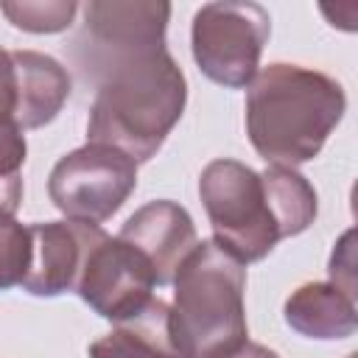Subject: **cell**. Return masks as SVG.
<instances>
[{
    "label": "cell",
    "mask_w": 358,
    "mask_h": 358,
    "mask_svg": "<svg viewBox=\"0 0 358 358\" xmlns=\"http://www.w3.org/2000/svg\"><path fill=\"white\" fill-rule=\"evenodd\" d=\"M95 87L87 143L117 148L134 162H145L162 148L187 101V81L168 50L129 62Z\"/></svg>",
    "instance_id": "cell-2"
},
{
    "label": "cell",
    "mask_w": 358,
    "mask_h": 358,
    "mask_svg": "<svg viewBox=\"0 0 358 358\" xmlns=\"http://www.w3.org/2000/svg\"><path fill=\"white\" fill-rule=\"evenodd\" d=\"M246 134L268 162L296 168L310 162L347 109L344 87L327 73L274 62L246 87Z\"/></svg>",
    "instance_id": "cell-1"
},
{
    "label": "cell",
    "mask_w": 358,
    "mask_h": 358,
    "mask_svg": "<svg viewBox=\"0 0 358 358\" xmlns=\"http://www.w3.org/2000/svg\"><path fill=\"white\" fill-rule=\"evenodd\" d=\"M90 358H148V355L123 330H112L109 336L90 344Z\"/></svg>",
    "instance_id": "cell-19"
},
{
    "label": "cell",
    "mask_w": 358,
    "mask_h": 358,
    "mask_svg": "<svg viewBox=\"0 0 358 358\" xmlns=\"http://www.w3.org/2000/svg\"><path fill=\"white\" fill-rule=\"evenodd\" d=\"M151 263L126 241L101 232L87 252L76 294L103 319L123 322L134 316L154 294Z\"/></svg>",
    "instance_id": "cell-8"
},
{
    "label": "cell",
    "mask_w": 358,
    "mask_h": 358,
    "mask_svg": "<svg viewBox=\"0 0 358 358\" xmlns=\"http://www.w3.org/2000/svg\"><path fill=\"white\" fill-rule=\"evenodd\" d=\"M14 213L17 207L0 199V291L20 285L31 266V235Z\"/></svg>",
    "instance_id": "cell-16"
},
{
    "label": "cell",
    "mask_w": 358,
    "mask_h": 358,
    "mask_svg": "<svg viewBox=\"0 0 358 358\" xmlns=\"http://www.w3.org/2000/svg\"><path fill=\"white\" fill-rule=\"evenodd\" d=\"M120 241L134 246L154 268L157 285H171L182 260L199 243L193 218L171 199H157L134 210L117 232Z\"/></svg>",
    "instance_id": "cell-10"
},
{
    "label": "cell",
    "mask_w": 358,
    "mask_h": 358,
    "mask_svg": "<svg viewBox=\"0 0 358 358\" xmlns=\"http://www.w3.org/2000/svg\"><path fill=\"white\" fill-rule=\"evenodd\" d=\"M213 241L238 263L263 260L282 241L266 182L238 159H213L199 176Z\"/></svg>",
    "instance_id": "cell-5"
},
{
    "label": "cell",
    "mask_w": 358,
    "mask_h": 358,
    "mask_svg": "<svg viewBox=\"0 0 358 358\" xmlns=\"http://www.w3.org/2000/svg\"><path fill=\"white\" fill-rule=\"evenodd\" d=\"M260 176L266 182L280 235L294 238V235L305 232L316 221V210H319L316 190L310 187V182L299 171L282 168V165H268Z\"/></svg>",
    "instance_id": "cell-13"
},
{
    "label": "cell",
    "mask_w": 358,
    "mask_h": 358,
    "mask_svg": "<svg viewBox=\"0 0 358 358\" xmlns=\"http://www.w3.org/2000/svg\"><path fill=\"white\" fill-rule=\"evenodd\" d=\"M25 134L11 123H0V182L22 179L20 171L25 165Z\"/></svg>",
    "instance_id": "cell-17"
},
{
    "label": "cell",
    "mask_w": 358,
    "mask_h": 358,
    "mask_svg": "<svg viewBox=\"0 0 358 358\" xmlns=\"http://www.w3.org/2000/svg\"><path fill=\"white\" fill-rule=\"evenodd\" d=\"M81 28L67 45L78 76L98 84L112 70L162 53L171 20L168 3L154 0H90Z\"/></svg>",
    "instance_id": "cell-4"
},
{
    "label": "cell",
    "mask_w": 358,
    "mask_h": 358,
    "mask_svg": "<svg viewBox=\"0 0 358 358\" xmlns=\"http://www.w3.org/2000/svg\"><path fill=\"white\" fill-rule=\"evenodd\" d=\"M78 3L73 0H3L0 14L8 22L28 34H59L73 25Z\"/></svg>",
    "instance_id": "cell-15"
},
{
    "label": "cell",
    "mask_w": 358,
    "mask_h": 358,
    "mask_svg": "<svg viewBox=\"0 0 358 358\" xmlns=\"http://www.w3.org/2000/svg\"><path fill=\"white\" fill-rule=\"evenodd\" d=\"M103 229L87 221H42L31 224V266L22 277V288L34 296H62L76 291L90 246Z\"/></svg>",
    "instance_id": "cell-9"
},
{
    "label": "cell",
    "mask_w": 358,
    "mask_h": 358,
    "mask_svg": "<svg viewBox=\"0 0 358 358\" xmlns=\"http://www.w3.org/2000/svg\"><path fill=\"white\" fill-rule=\"evenodd\" d=\"M246 268L213 238L199 241L173 274L171 330L179 358H224L246 344Z\"/></svg>",
    "instance_id": "cell-3"
},
{
    "label": "cell",
    "mask_w": 358,
    "mask_h": 358,
    "mask_svg": "<svg viewBox=\"0 0 358 358\" xmlns=\"http://www.w3.org/2000/svg\"><path fill=\"white\" fill-rule=\"evenodd\" d=\"M17 67V129H42L70 98V73L48 53L11 50Z\"/></svg>",
    "instance_id": "cell-11"
},
{
    "label": "cell",
    "mask_w": 358,
    "mask_h": 358,
    "mask_svg": "<svg viewBox=\"0 0 358 358\" xmlns=\"http://www.w3.org/2000/svg\"><path fill=\"white\" fill-rule=\"evenodd\" d=\"M17 120V67L11 59V50L0 48V123Z\"/></svg>",
    "instance_id": "cell-18"
},
{
    "label": "cell",
    "mask_w": 358,
    "mask_h": 358,
    "mask_svg": "<svg viewBox=\"0 0 358 358\" xmlns=\"http://www.w3.org/2000/svg\"><path fill=\"white\" fill-rule=\"evenodd\" d=\"M268 34L271 17L260 3H207L193 17L190 50L210 81L241 90L260 67Z\"/></svg>",
    "instance_id": "cell-6"
},
{
    "label": "cell",
    "mask_w": 358,
    "mask_h": 358,
    "mask_svg": "<svg viewBox=\"0 0 358 358\" xmlns=\"http://www.w3.org/2000/svg\"><path fill=\"white\" fill-rule=\"evenodd\" d=\"M224 358H280L274 350H268V347H263V344H255V341H246V344H241L235 352H229V355H224Z\"/></svg>",
    "instance_id": "cell-20"
},
{
    "label": "cell",
    "mask_w": 358,
    "mask_h": 358,
    "mask_svg": "<svg viewBox=\"0 0 358 358\" xmlns=\"http://www.w3.org/2000/svg\"><path fill=\"white\" fill-rule=\"evenodd\" d=\"M285 324L305 338L338 341L355 333V299L347 296L333 282H305L299 285L282 308Z\"/></svg>",
    "instance_id": "cell-12"
},
{
    "label": "cell",
    "mask_w": 358,
    "mask_h": 358,
    "mask_svg": "<svg viewBox=\"0 0 358 358\" xmlns=\"http://www.w3.org/2000/svg\"><path fill=\"white\" fill-rule=\"evenodd\" d=\"M131 341H137L148 358H179L173 330H171V305L159 296H151L134 316L117 322Z\"/></svg>",
    "instance_id": "cell-14"
},
{
    "label": "cell",
    "mask_w": 358,
    "mask_h": 358,
    "mask_svg": "<svg viewBox=\"0 0 358 358\" xmlns=\"http://www.w3.org/2000/svg\"><path fill=\"white\" fill-rule=\"evenodd\" d=\"M137 187V162L117 148L87 143L64 154L50 176L48 196L73 221L101 224L112 218Z\"/></svg>",
    "instance_id": "cell-7"
}]
</instances>
